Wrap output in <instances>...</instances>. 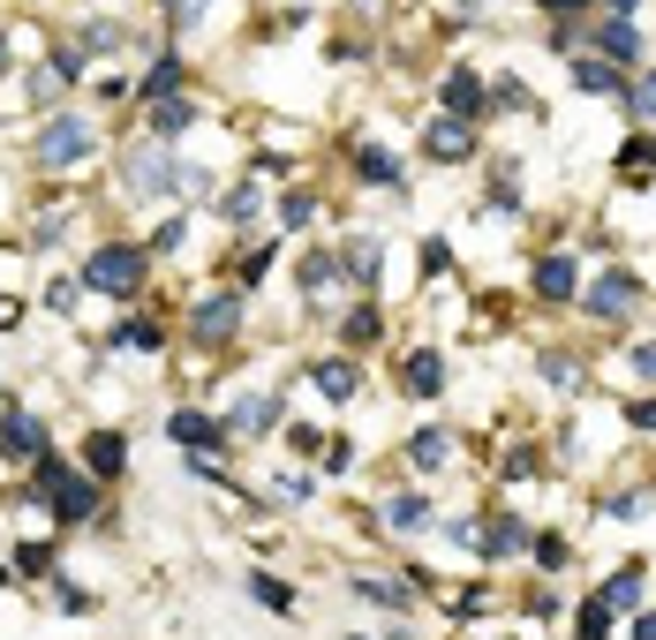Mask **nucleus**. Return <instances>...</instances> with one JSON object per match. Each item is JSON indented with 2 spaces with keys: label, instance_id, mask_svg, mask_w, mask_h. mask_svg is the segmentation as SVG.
I'll list each match as a JSON object with an SVG mask.
<instances>
[{
  "label": "nucleus",
  "instance_id": "obj_1",
  "mask_svg": "<svg viewBox=\"0 0 656 640\" xmlns=\"http://www.w3.org/2000/svg\"><path fill=\"white\" fill-rule=\"evenodd\" d=\"M84 287H91V295L129 301L136 287H144V249H129V242H106V249H91V264H84Z\"/></svg>",
  "mask_w": 656,
  "mask_h": 640
},
{
  "label": "nucleus",
  "instance_id": "obj_2",
  "mask_svg": "<svg viewBox=\"0 0 656 640\" xmlns=\"http://www.w3.org/2000/svg\"><path fill=\"white\" fill-rule=\"evenodd\" d=\"M39 498L61 512V520H91V512H98V482H84L68 460L45 452V460H39Z\"/></svg>",
  "mask_w": 656,
  "mask_h": 640
},
{
  "label": "nucleus",
  "instance_id": "obj_3",
  "mask_svg": "<svg viewBox=\"0 0 656 640\" xmlns=\"http://www.w3.org/2000/svg\"><path fill=\"white\" fill-rule=\"evenodd\" d=\"M91 151H98V128H91L84 114H53V121H45V136H39V167L68 173V167H84Z\"/></svg>",
  "mask_w": 656,
  "mask_h": 640
},
{
  "label": "nucleus",
  "instance_id": "obj_4",
  "mask_svg": "<svg viewBox=\"0 0 656 640\" xmlns=\"http://www.w3.org/2000/svg\"><path fill=\"white\" fill-rule=\"evenodd\" d=\"M129 189L136 196H167V189H181V167L167 159V143H144V151H129Z\"/></svg>",
  "mask_w": 656,
  "mask_h": 640
},
{
  "label": "nucleus",
  "instance_id": "obj_5",
  "mask_svg": "<svg viewBox=\"0 0 656 640\" xmlns=\"http://www.w3.org/2000/svg\"><path fill=\"white\" fill-rule=\"evenodd\" d=\"M53 445H45V423L31 407H8L0 415V460H45Z\"/></svg>",
  "mask_w": 656,
  "mask_h": 640
},
{
  "label": "nucleus",
  "instance_id": "obj_6",
  "mask_svg": "<svg viewBox=\"0 0 656 640\" xmlns=\"http://www.w3.org/2000/svg\"><path fill=\"white\" fill-rule=\"evenodd\" d=\"M634 301H642V279H634V271H604V279L589 287V317H626Z\"/></svg>",
  "mask_w": 656,
  "mask_h": 640
},
{
  "label": "nucleus",
  "instance_id": "obj_7",
  "mask_svg": "<svg viewBox=\"0 0 656 640\" xmlns=\"http://www.w3.org/2000/svg\"><path fill=\"white\" fill-rule=\"evenodd\" d=\"M423 151H431L437 167H461V159L476 151V136H468V121H453V114H445V121L423 128Z\"/></svg>",
  "mask_w": 656,
  "mask_h": 640
},
{
  "label": "nucleus",
  "instance_id": "obj_8",
  "mask_svg": "<svg viewBox=\"0 0 656 640\" xmlns=\"http://www.w3.org/2000/svg\"><path fill=\"white\" fill-rule=\"evenodd\" d=\"M483 106H490L483 76L476 68H453V76H445V114H453V121H483Z\"/></svg>",
  "mask_w": 656,
  "mask_h": 640
},
{
  "label": "nucleus",
  "instance_id": "obj_9",
  "mask_svg": "<svg viewBox=\"0 0 656 640\" xmlns=\"http://www.w3.org/2000/svg\"><path fill=\"white\" fill-rule=\"evenodd\" d=\"M167 437L197 445V452H219V437H226V429H219L212 415H197V407H174V415H167Z\"/></svg>",
  "mask_w": 656,
  "mask_h": 640
},
{
  "label": "nucleus",
  "instance_id": "obj_10",
  "mask_svg": "<svg viewBox=\"0 0 656 640\" xmlns=\"http://www.w3.org/2000/svg\"><path fill=\"white\" fill-rule=\"evenodd\" d=\"M234 324H242V295H212L204 309H197V340H212V346L226 340Z\"/></svg>",
  "mask_w": 656,
  "mask_h": 640
},
{
  "label": "nucleus",
  "instance_id": "obj_11",
  "mask_svg": "<svg viewBox=\"0 0 656 640\" xmlns=\"http://www.w3.org/2000/svg\"><path fill=\"white\" fill-rule=\"evenodd\" d=\"M309 377H317V392H325V399H355V392H362V370H355L348 354H332V362H317Z\"/></svg>",
  "mask_w": 656,
  "mask_h": 640
},
{
  "label": "nucleus",
  "instance_id": "obj_12",
  "mask_svg": "<svg viewBox=\"0 0 656 640\" xmlns=\"http://www.w3.org/2000/svg\"><path fill=\"white\" fill-rule=\"evenodd\" d=\"M84 460H91V474H121L129 468V437H121V429H98L84 445Z\"/></svg>",
  "mask_w": 656,
  "mask_h": 640
},
{
  "label": "nucleus",
  "instance_id": "obj_13",
  "mask_svg": "<svg viewBox=\"0 0 656 640\" xmlns=\"http://www.w3.org/2000/svg\"><path fill=\"white\" fill-rule=\"evenodd\" d=\"M385 520H393L400 535H423V527H431L437 512H431V498H423V490H400L393 505H385Z\"/></svg>",
  "mask_w": 656,
  "mask_h": 640
},
{
  "label": "nucleus",
  "instance_id": "obj_14",
  "mask_svg": "<svg viewBox=\"0 0 656 640\" xmlns=\"http://www.w3.org/2000/svg\"><path fill=\"white\" fill-rule=\"evenodd\" d=\"M528 543H536V535H528L514 512H498V520L483 527V551H490V557H514V551H528Z\"/></svg>",
  "mask_w": 656,
  "mask_h": 640
},
{
  "label": "nucleus",
  "instance_id": "obj_15",
  "mask_svg": "<svg viewBox=\"0 0 656 640\" xmlns=\"http://www.w3.org/2000/svg\"><path fill=\"white\" fill-rule=\"evenodd\" d=\"M355 173H362L370 189H393V181H400V159L385 151V143H362V151H355Z\"/></svg>",
  "mask_w": 656,
  "mask_h": 640
},
{
  "label": "nucleus",
  "instance_id": "obj_16",
  "mask_svg": "<svg viewBox=\"0 0 656 640\" xmlns=\"http://www.w3.org/2000/svg\"><path fill=\"white\" fill-rule=\"evenodd\" d=\"M596 45H604V61H634V53H642V31L618 23V15H604V23H596Z\"/></svg>",
  "mask_w": 656,
  "mask_h": 640
},
{
  "label": "nucleus",
  "instance_id": "obj_17",
  "mask_svg": "<svg viewBox=\"0 0 656 640\" xmlns=\"http://www.w3.org/2000/svg\"><path fill=\"white\" fill-rule=\"evenodd\" d=\"M536 295L543 301H573V264L567 256H543V264H536Z\"/></svg>",
  "mask_w": 656,
  "mask_h": 640
},
{
  "label": "nucleus",
  "instance_id": "obj_18",
  "mask_svg": "<svg viewBox=\"0 0 656 640\" xmlns=\"http://www.w3.org/2000/svg\"><path fill=\"white\" fill-rule=\"evenodd\" d=\"M174 90H181V61H174V53H167V61H159V68H151V76L136 84V98H144V106H167Z\"/></svg>",
  "mask_w": 656,
  "mask_h": 640
},
{
  "label": "nucleus",
  "instance_id": "obj_19",
  "mask_svg": "<svg viewBox=\"0 0 656 640\" xmlns=\"http://www.w3.org/2000/svg\"><path fill=\"white\" fill-rule=\"evenodd\" d=\"M573 84L589 90V98H618V68L612 61H573Z\"/></svg>",
  "mask_w": 656,
  "mask_h": 640
},
{
  "label": "nucleus",
  "instance_id": "obj_20",
  "mask_svg": "<svg viewBox=\"0 0 656 640\" xmlns=\"http://www.w3.org/2000/svg\"><path fill=\"white\" fill-rule=\"evenodd\" d=\"M189 121H197V106H189V98H167V106H151V136H159V143H174Z\"/></svg>",
  "mask_w": 656,
  "mask_h": 640
},
{
  "label": "nucleus",
  "instance_id": "obj_21",
  "mask_svg": "<svg viewBox=\"0 0 656 640\" xmlns=\"http://www.w3.org/2000/svg\"><path fill=\"white\" fill-rule=\"evenodd\" d=\"M378 264H385L378 242H348V256H340V271H348L355 287H370V279H378Z\"/></svg>",
  "mask_w": 656,
  "mask_h": 640
},
{
  "label": "nucleus",
  "instance_id": "obj_22",
  "mask_svg": "<svg viewBox=\"0 0 656 640\" xmlns=\"http://www.w3.org/2000/svg\"><path fill=\"white\" fill-rule=\"evenodd\" d=\"M445 452H453V437H445V429H415V445H408V460H415L423 474L445 468Z\"/></svg>",
  "mask_w": 656,
  "mask_h": 640
},
{
  "label": "nucleus",
  "instance_id": "obj_23",
  "mask_svg": "<svg viewBox=\"0 0 656 640\" xmlns=\"http://www.w3.org/2000/svg\"><path fill=\"white\" fill-rule=\"evenodd\" d=\"M437 384H445V362H437L431 346H423V354H408V392H423V399H431Z\"/></svg>",
  "mask_w": 656,
  "mask_h": 640
},
{
  "label": "nucleus",
  "instance_id": "obj_24",
  "mask_svg": "<svg viewBox=\"0 0 656 640\" xmlns=\"http://www.w3.org/2000/svg\"><path fill=\"white\" fill-rule=\"evenodd\" d=\"M355 596L385 602V610H408V602H415V588H408V580H355Z\"/></svg>",
  "mask_w": 656,
  "mask_h": 640
},
{
  "label": "nucleus",
  "instance_id": "obj_25",
  "mask_svg": "<svg viewBox=\"0 0 656 640\" xmlns=\"http://www.w3.org/2000/svg\"><path fill=\"white\" fill-rule=\"evenodd\" d=\"M634 602H642V573L626 565L618 580H604V610H634Z\"/></svg>",
  "mask_w": 656,
  "mask_h": 640
},
{
  "label": "nucleus",
  "instance_id": "obj_26",
  "mask_svg": "<svg viewBox=\"0 0 656 640\" xmlns=\"http://www.w3.org/2000/svg\"><path fill=\"white\" fill-rule=\"evenodd\" d=\"M272 423H279V399H242L226 429H272Z\"/></svg>",
  "mask_w": 656,
  "mask_h": 640
},
{
  "label": "nucleus",
  "instance_id": "obj_27",
  "mask_svg": "<svg viewBox=\"0 0 656 640\" xmlns=\"http://www.w3.org/2000/svg\"><path fill=\"white\" fill-rule=\"evenodd\" d=\"M340 340H348V346H370V340H378V309H370V301H362V309H348Z\"/></svg>",
  "mask_w": 656,
  "mask_h": 640
},
{
  "label": "nucleus",
  "instance_id": "obj_28",
  "mask_svg": "<svg viewBox=\"0 0 656 640\" xmlns=\"http://www.w3.org/2000/svg\"><path fill=\"white\" fill-rule=\"evenodd\" d=\"M114 340H121V346H136V354H159V346H167V332H159V324H144V317H136V324H121V332H114Z\"/></svg>",
  "mask_w": 656,
  "mask_h": 640
},
{
  "label": "nucleus",
  "instance_id": "obj_29",
  "mask_svg": "<svg viewBox=\"0 0 656 640\" xmlns=\"http://www.w3.org/2000/svg\"><path fill=\"white\" fill-rule=\"evenodd\" d=\"M250 588H257V602H264V610H295V588H287V580H272V573H257Z\"/></svg>",
  "mask_w": 656,
  "mask_h": 640
},
{
  "label": "nucleus",
  "instance_id": "obj_30",
  "mask_svg": "<svg viewBox=\"0 0 656 640\" xmlns=\"http://www.w3.org/2000/svg\"><path fill=\"white\" fill-rule=\"evenodd\" d=\"M332 279H340V256H309V264H303V287H309V295H325Z\"/></svg>",
  "mask_w": 656,
  "mask_h": 640
},
{
  "label": "nucleus",
  "instance_id": "obj_31",
  "mask_svg": "<svg viewBox=\"0 0 656 640\" xmlns=\"http://www.w3.org/2000/svg\"><path fill=\"white\" fill-rule=\"evenodd\" d=\"M226 226H257V189H234L226 196Z\"/></svg>",
  "mask_w": 656,
  "mask_h": 640
},
{
  "label": "nucleus",
  "instance_id": "obj_32",
  "mask_svg": "<svg viewBox=\"0 0 656 640\" xmlns=\"http://www.w3.org/2000/svg\"><path fill=\"white\" fill-rule=\"evenodd\" d=\"M45 68H53L61 84H68V76H84V45H53V61H45Z\"/></svg>",
  "mask_w": 656,
  "mask_h": 640
},
{
  "label": "nucleus",
  "instance_id": "obj_33",
  "mask_svg": "<svg viewBox=\"0 0 656 640\" xmlns=\"http://www.w3.org/2000/svg\"><path fill=\"white\" fill-rule=\"evenodd\" d=\"M612 633V610L604 602H581V640H604Z\"/></svg>",
  "mask_w": 656,
  "mask_h": 640
},
{
  "label": "nucleus",
  "instance_id": "obj_34",
  "mask_svg": "<svg viewBox=\"0 0 656 640\" xmlns=\"http://www.w3.org/2000/svg\"><path fill=\"white\" fill-rule=\"evenodd\" d=\"M121 45V23H91L84 31V53H114Z\"/></svg>",
  "mask_w": 656,
  "mask_h": 640
},
{
  "label": "nucleus",
  "instance_id": "obj_35",
  "mask_svg": "<svg viewBox=\"0 0 656 640\" xmlns=\"http://www.w3.org/2000/svg\"><path fill=\"white\" fill-rule=\"evenodd\" d=\"M309 212H317V196H303V189H295V196L279 204V226H309Z\"/></svg>",
  "mask_w": 656,
  "mask_h": 640
},
{
  "label": "nucleus",
  "instance_id": "obj_36",
  "mask_svg": "<svg viewBox=\"0 0 656 640\" xmlns=\"http://www.w3.org/2000/svg\"><path fill=\"white\" fill-rule=\"evenodd\" d=\"M626 106H634V114H656V68L634 84V98H626Z\"/></svg>",
  "mask_w": 656,
  "mask_h": 640
},
{
  "label": "nucleus",
  "instance_id": "obj_37",
  "mask_svg": "<svg viewBox=\"0 0 656 640\" xmlns=\"http://www.w3.org/2000/svg\"><path fill=\"white\" fill-rule=\"evenodd\" d=\"M76 295H84V279H53V287H45V301H53V309H68Z\"/></svg>",
  "mask_w": 656,
  "mask_h": 640
},
{
  "label": "nucleus",
  "instance_id": "obj_38",
  "mask_svg": "<svg viewBox=\"0 0 656 640\" xmlns=\"http://www.w3.org/2000/svg\"><path fill=\"white\" fill-rule=\"evenodd\" d=\"M626 167H634V173L656 167V143H649V136H634V143H626Z\"/></svg>",
  "mask_w": 656,
  "mask_h": 640
},
{
  "label": "nucleus",
  "instance_id": "obj_39",
  "mask_svg": "<svg viewBox=\"0 0 656 640\" xmlns=\"http://www.w3.org/2000/svg\"><path fill=\"white\" fill-rule=\"evenodd\" d=\"M498 106H514V114H528V106H536V98H528V90L514 84V76H506V84H498Z\"/></svg>",
  "mask_w": 656,
  "mask_h": 640
},
{
  "label": "nucleus",
  "instance_id": "obj_40",
  "mask_svg": "<svg viewBox=\"0 0 656 640\" xmlns=\"http://www.w3.org/2000/svg\"><path fill=\"white\" fill-rule=\"evenodd\" d=\"M536 474V452H506V482H528Z\"/></svg>",
  "mask_w": 656,
  "mask_h": 640
},
{
  "label": "nucleus",
  "instance_id": "obj_41",
  "mask_svg": "<svg viewBox=\"0 0 656 640\" xmlns=\"http://www.w3.org/2000/svg\"><path fill=\"white\" fill-rule=\"evenodd\" d=\"M626 415H634V429H656V399H634Z\"/></svg>",
  "mask_w": 656,
  "mask_h": 640
},
{
  "label": "nucleus",
  "instance_id": "obj_42",
  "mask_svg": "<svg viewBox=\"0 0 656 640\" xmlns=\"http://www.w3.org/2000/svg\"><path fill=\"white\" fill-rule=\"evenodd\" d=\"M634 370H642V377H656V346H634Z\"/></svg>",
  "mask_w": 656,
  "mask_h": 640
},
{
  "label": "nucleus",
  "instance_id": "obj_43",
  "mask_svg": "<svg viewBox=\"0 0 656 640\" xmlns=\"http://www.w3.org/2000/svg\"><path fill=\"white\" fill-rule=\"evenodd\" d=\"M634 640H656V610H642V618H634Z\"/></svg>",
  "mask_w": 656,
  "mask_h": 640
},
{
  "label": "nucleus",
  "instance_id": "obj_44",
  "mask_svg": "<svg viewBox=\"0 0 656 640\" xmlns=\"http://www.w3.org/2000/svg\"><path fill=\"white\" fill-rule=\"evenodd\" d=\"M543 8H551V15H567V8H589V0H543Z\"/></svg>",
  "mask_w": 656,
  "mask_h": 640
},
{
  "label": "nucleus",
  "instance_id": "obj_45",
  "mask_svg": "<svg viewBox=\"0 0 656 640\" xmlns=\"http://www.w3.org/2000/svg\"><path fill=\"white\" fill-rule=\"evenodd\" d=\"M0 76H8V39H0Z\"/></svg>",
  "mask_w": 656,
  "mask_h": 640
},
{
  "label": "nucleus",
  "instance_id": "obj_46",
  "mask_svg": "<svg viewBox=\"0 0 656 640\" xmlns=\"http://www.w3.org/2000/svg\"><path fill=\"white\" fill-rule=\"evenodd\" d=\"M0 588H8V573H0Z\"/></svg>",
  "mask_w": 656,
  "mask_h": 640
}]
</instances>
